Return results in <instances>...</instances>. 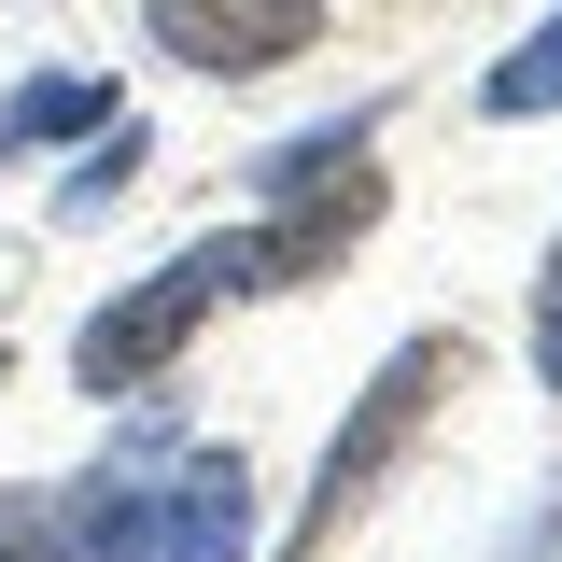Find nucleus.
I'll use <instances>...</instances> for the list:
<instances>
[{
	"mask_svg": "<svg viewBox=\"0 0 562 562\" xmlns=\"http://www.w3.org/2000/svg\"><path fill=\"white\" fill-rule=\"evenodd\" d=\"M85 562H254V450H169V422H140L127 450H99L57 492Z\"/></svg>",
	"mask_w": 562,
	"mask_h": 562,
	"instance_id": "obj_1",
	"label": "nucleus"
},
{
	"mask_svg": "<svg viewBox=\"0 0 562 562\" xmlns=\"http://www.w3.org/2000/svg\"><path fill=\"white\" fill-rule=\"evenodd\" d=\"M464 380H479V338H464V324H422V338H394V351H380V380H366V394H351V422L324 436V464H310V506L281 520V549H268V562H324V549H338L351 520L380 506V479H394L422 436H436V408H450Z\"/></svg>",
	"mask_w": 562,
	"mask_h": 562,
	"instance_id": "obj_2",
	"label": "nucleus"
},
{
	"mask_svg": "<svg viewBox=\"0 0 562 562\" xmlns=\"http://www.w3.org/2000/svg\"><path fill=\"white\" fill-rule=\"evenodd\" d=\"M225 295H281L268 281V225H211L169 268H140L127 295H99V310L70 324V394H99V408H113V394H155V380L198 351V324Z\"/></svg>",
	"mask_w": 562,
	"mask_h": 562,
	"instance_id": "obj_3",
	"label": "nucleus"
},
{
	"mask_svg": "<svg viewBox=\"0 0 562 562\" xmlns=\"http://www.w3.org/2000/svg\"><path fill=\"white\" fill-rule=\"evenodd\" d=\"M140 43L198 85H268L324 43V0H140Z\"/></svg>",
	"mask_w": 562,
	"mask_h": 562,
	"instance_id": "obj_4",
	"label": "nucleus"
},
{
	"mask_svg": "<svg viewBox=\"0 0 562 562\" xmlns=\"http://www.w3.org/2000/svg\"><path fill=\"white\" fill-rule=\"evenodd\" d=\"M127 99H113V70H29V85H0V169H29V155H57V140L113 127Z\"/></svg>",
	"mask_w": 562,
	"mask_h": 562,
	"instance_id": "obj_5",
	"label": "nucleus"
},
{
	"mask_svg": "<svg viewBox=\"0 0 562 562\" xmlns=\"http://www.w3.org/2000/svg\"><path fill=\"white\" fill-rule=\"evenodd\" d=\"M351 169H380V113H338V127H295L254 155V198H324V183H351Z\"/></svg>",
	"mask_w": 562,
	"mask_h": 562,
	"instance_id": "obj_6",
	"label": "nucleus"
},
{
	"mask_svg": "<svg viewBox=\"0 0 562 562\" xmlns=\"http://www.w3.org/2000/svg\"><path fill=\"white\" fill-rule=\"evenodd\" d=\"M479 113H492V127H535V113H562V14H535V29H520V43L479 70Z\"/></svg>",
	"mask_w": 562,
	"mask_h": 562,
	"instance_id": "obj_7",
	"label": "nucleus"
},
{
	"mask_svg": "<svg viewBox=\"0 0 562 562\" xmlns=\"http://www.w3.org/2000/svg\"><path fill=\"white\" fill-rule=\"evenodd\" d=\"M140 155H155V127L140 113H113V127H85V169H70V198H57V225H99V211L140 183Z\"/></svg>",
	"mask_w": 562,
	"mask_h": 562,
	"instance_id": "obj_8",
	"label": "nucleus"
},
{
	"mask_svg": "<svg viewBox=\"0 0 562 562\" xmlns=\"http://www.w3.org/2000/svg\"><path fill=\"white\" fill-rule=\"evenodd\" d=\"M0 562H85L57 492H0Z\"/></svg>",
	"mask_w": 562,
	"mask_h": 562,
	"instance_id": "obj_9",
	"label": "nucleus"
},
{
	"mask_svg": "<svg viewBox=\"0 0 562 562\" xmlns=\"http://www.w3.org/2000/svg\"><path fill=\"white\" fill-rule=\"evenodd\" d=\"M535 380L562 394V239H549V268H535Z\"/></svg>",
	"mask_w": 562,
	"mask_h": 562,
	"instance_id": "obj_10",
	"label": "nucleus"
},
{
	"mask_svg": "<svg viewBox=\"0 0 562 562\" xmlns=\"http://www.w3.org/2000/svg\"><path fill=\"white\" fill-rule=\"evenodd\" d=\"M492 562H562V492H535V520H520V535H506Z\"/></svg>",
	"mask_w": 562,
	"mask_h": 562,
	"instance_id": "obj_11",
	"label": "nucleus"
},
{
	"mask_svg": "<svg viewBox=\"0 0 562 562\" xmlns=\"http://www.w3.org/2000/svg\"><path fill=\"white\" fill-rule=\"evenodd\" d=\"M0 394H14V338H0Z\"/></svg>",
	"mask_w": 562,
	"mask_h": 562,
	"instance_id": "obj_12",
	"label": "nucleus"
}]
</instances>
